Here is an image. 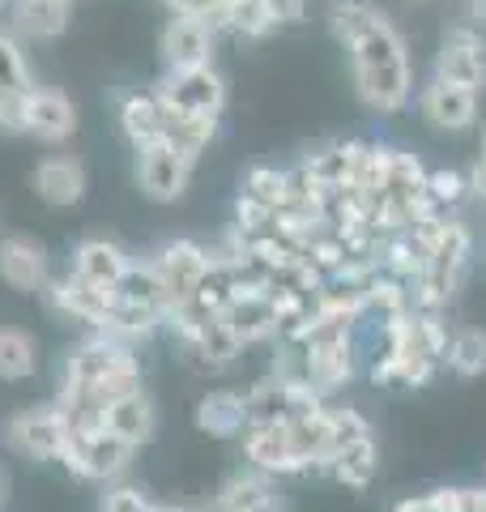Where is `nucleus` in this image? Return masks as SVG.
Listing matches in <instances>:
<instances>
[{"instance_id":"1","label":"nucleus","mask_w":486,"mask_h":512,"mask_svg":"<svg viewBox=\"0 0 486 512\" xmlns=\"http://www.w3.org/2000/svg\"><path fill=\"white\" fill-rule=\"evenodd\" d=\"M350 60H354V86H359V99L380 111V116H393L410 103L414 90V69H410V52H405L401 30L380 13L363 35H354L350 43Z\"/></svg>"},{"instance_id":"2","label":"nucleus","mask_w":486,"mask_h":512,"mask_svg":"<svg viewBox=\"0 0 486 512\" xmlns=\"http://www.w3.org/2000/svg\"><path fill=\"white\" fill-rule=\"evenodd\" d=\"M5 440L30 461H64L73 448V431L56 406H30L5 423Z\"/></svg>"},{"instance_id":"3","label":"nucleus","mask_w":486,"mask_h":512,"mask_svg":"<svg viewBox=\"0 0 486 512\" xmlns=\"http://www.w3.org/2000/svg\"><path fill=\"white\" fill-rule=\"evenodd\" d=\"M158 99L175 111H188V116L218 120L226 107V82L214 73V64H201V69H167V77L158 82Z\"/></svg>"},{"instance_id":"4","label":"nucleus","mask_w":486,"mask_h":512,"mask_svg":"<svg viewBox=\"0 0 486 512\" xmlns=\"http://www.w3.org/2000/svg\"><path fill=\"white\" fill-rule=\"evenodd\" d=\"M133 453H137L133 444H124L120 436H111L107 427H99V431H90V436H73V448H69V457H64V466L81 478H90V483H116V478L128 470Z\"/></svg>"},{"instance_id":"5","label":"nucleus","mask_w":486,"mask_h":512,"mask_svg":"<svg viewBox=\"0 0 486 512\" xmlns=\"http://www.w3.org/2000/svg\"><path fill=\"white\" fill-rule=\"evenodd\" d=\"M22 133L47 141V146H64V141L77 133L73 99L52 86H30L22 94Z\"/></svg>"},{"instance_id":"6","label":"nucleus","mask_w":486,"mask_h":512,"mask_svg":"<svg viewBox=\"0 0 486 512\" xmlns=\"http://www.w3.org/2000/svg\"><path fill=\"white\" fill-rule=\"evenodd\" d=\"M192 158H184L167 141H150V146L137 150V184L150 201H180L192 175Z\"/></svg>"},{"instance_id":"7","label":"nucleus","mask_w":486,"mask_h":512,"mask_svg":"<svg viewBox=\"0 0 486 512\" xmlns=\"http://www.w3.org/2000/svg\"><path fill=\"white\" fill-rule=\"evenodd\" d=\"M209 265H214V256H209L201 244H192V239H175V244H167L158 256H154V269L162 286H167V299L171 303H184L197 295V286L205 282ZM167 303V308H171Z\"/></svg>"},{"instance_id":"8","label":"nucleus","mask_w":486,"mask_h":512,"mask_svg":"<svg viewBox=\"0 0 486 512\" xmlns=\"http://www.w3.org/2000/svg\"><path fill=\"white\" fill-rule=\"evenodd\" d=\"M43 295H47V303H52L60 316L81 320V325H90L99 333L107 329V316H111V308H116V291H99V286L81 282L73 274L60 278V282H47Z\"/></svg>"},{"instance_id":"9","label":"nucleus","mask_w":486,"mask_h":512,"mask_svg":"<svg viewBox=\"0 0 486 512\" xmlns=\"http://www.w3.org/2000/svg\"><path fill=\"white\" fill-rule=\"evenodd\" d=\"M243 453H248L252 470H261V474H299L303 470L286 423H248V431H243Z\"/></svg>"},{"instance_id":"10","label":"nucleus","mask_w":486,"mask_h":512,"mask_svg":"<svg viewBox=\"0 0 486 512\" xmlns=\"http://www.w3.org/2000/svg\"><path fill=\"white\" fill-rule=\"evenodd\" d=\"M167 69H201L214 56V30L201 18H171L158 43Z\"/></svg>"},{"instance_id":"11","label":"nucleus","mask_w":486,"mask_h":512,"mask_svg":"<svg viewBox=\"0 0 486 512\" xmlns=\"http://www.w3.org/2000/svg\"><path fill=\"white\" fill-rule=\"evenodd\" d=\"M423 116L435 128H448V133H461L478 120V90L444 82V77H431V86L423 90Z\"/></svg>"},{"instance_id":"12","label":"nucleus","mask_w":486,"mask_h":512,"mask_svg":"<svg viewBox=\"0 0 486 512\" xmlns=\"http://www.w3.org/2000/svg\"><path fill=\"white\" fill-rule=\"evenodd\" d=\"M0 282H9L13 291H43L47 286V252L26 235H5L0 239Z\"/></svg>"},{"instance_id":"13","label":"nucleus","mask_w":486,"mask_h":512,"mask_svg":"<svg viewBox=\"0 0 486 512\" xmlns=\"http://www.w3.org/2000/svg\"><path fill=\"white\" fill-rule=\"evenodd\" d=\"M128 252L111 239H81L73 252V278L99 286V291H116L120 278L128 274Z\"/></svg>"},{"instance_id":"14","label":"nucleus","mask_w":486,"mask_h":512,"mask_svg":"<svg viewBox=\"0 0 486 512\" xmlns=\"http://www.w3.org/2000/svg\"><path fill=\"white\" fill-rule=\"evenodd\" d=\"M103 427L111 431V436H120L124 444L141 448L145 440L154 436V427H158V414H154L150 393H145L141 384H137V389H128V393H120L116 402L103 410Z\"/></svg>"},{"instance_id":"15","label":"nucleus","mask_w":486,"mask_h":512,"mask_svg":"<svg viewBox=\"0 0 486 512\" xmlns=\"http://www.w3.org/2000/svg\"><path fill=\"white\" fill-rule=\"evenodd\" d=\"M35 192L47 205H56V210L77 205L81 197H86V167H81L73 154L43 158V163L35 167Z\"/></svg>"},{"instance_id":"16","label":"nucleus","mask_w":486,"mask_h":512,"mask_svg":"<svg viewBox=\"0 0 486 512\" xmlns=\"http://www.w3.org/2000/svg\"><path fill=\"white\" fill-rule=\"evenodd\" d=\"M248 423H252L248 397L235 393V389H214L197 402V427L214 440H235L248 431Z\"/></svg>"},{"instance_id":"17","label":"nucleus","mask_w":486,"mask_h":512,"mask_svg":"<svg viewBox=\"0 0 486 512\" xmlns=\"http://www.w3.org/2000/svg\"><path fill=\"white\" fill-rule=\"evenodd\" d=\"M188 346V355L197 359L201 367H226L231 359H239V350H243V338L235 333V325L226 320L222 312L218 316H205L197 333L184 342Z\"/></svg>"},{"instance_id":"18","label":"nucleus","mask_w":486,"mask_h":512,"mask_svg":"<svg viewBox=\"0 0 486 512\" xmlns=\"http://www.w3.org/2000/svg\"><path fill=\"white\" fill-rule=\"evenodd\" d=\"M222 316L235 325L243 346H248V342H265V338L278 333V312H273V303H269V291H243V286H239V295L226 303Z\"/></svg>"},{"instance_id":"19","label":"nucleus","mask_w":486,"mask_h":512,"mask_svg":"<svg viewBox=\"0 0 486 512\" xmlns=\"http://www.w3.org/2000/svg\"><path fill=\"white\" fill-rule=\"evenodd\" d=\"M9 22L26 39H56L69 26V0H9Z\"/></svg>"},{"instance_id":"20","label":"nucleus","mask_w":486,"mask_h":512,"mask_svg":"<svg viewBox=\"0 0 486 512\" xmlns=\"http://www.w3.org/2000/svg\"><path fill=\"white\" fill-rule=\"evenodd\" d=\"M120 128L133 146H150L162 141V99L158 90H128L120 99Z\"/></svg>"},{"instance_id":"21","label":"nucleus","mask_w":486,"mask_h":512,"mask_svg":"<svg viewBox=\"0 0 486 512\" xmlns=\"http://www.w3.org/2000/svg\"><path fill=\"white\" fill-rule=\"evenodd\" d=\"M214 128H218V120L188 116V111H175V107L162 103V141L175 146L184 158H192V163H197V158L205 154V146L214 141Z\"/></svg>"},{"instance_id":"22","label":"nucleus","mask_w":486,"mask_h":512,"mask_svg":"<svg viewBox=\"0 0 486 512\" xmlns=\"http://www.w3.org/2000/svg\"><path fill=\"white\" fill-rule=\"evenodd\" d=\"M359 158H363V146L350 141V146H329V150H316L312 158H303V171L320 188H346L359 175Z\"/></svg>"},{"instance_id":"23","label":"nucleus","mask_w":486,"mask_h":512,"mask_svg":"<svg viewBox=\"0 0 486 512\" xmlns=\"http://www.w3.org/2000/svg\"><path fill=\"white\" fill-rule=\"evenodd\" d=\"M324 470H329L337 483L363 491L371 478H376V470H380V448H376V440H371V436L359 440V444H346L342 453H333L329 461H324Z\"/></svg>"},{"instance_id":"24","label":"nucleus","mask_w":486,"mask_h":512,"mask_svg":"<svg viewBox=\"0 0 486 512\" xmlns=\"http://www.w3.org/2000/svg\"><path fill=\"white\" fill-rule=\"evenodd\" d=\"M380 269H388V274L401 278V282H418V278L431 274V256L414 235H393L380 248Z\"/></svg>"},{"instance_id":"25","label":"nucleus","mask_w":486,"mask_h":512,"mask_svg":"<svg viewBox=\"0 0 486 512\" xmlns=\"http://www.w3.org/2000/svg\"><path fill=\"white\" fill-rule=\"evenodd\" d=\"M116 295L124 299V303H141V308H150V312H167V286H162V278H158V269H154V261H145V265H128V274L120 278V286H116Z\"/></svg>"},{"instance_id":"26","label":"nucleus","mask_w":486,"mask_h":512,"mask_svg":"<svg viewBox=\"0 0 486 512\" xmlns=\"http://www.w3.org/2000/svg\"><path fill=\"white\" fill-rule=\"evenodd\" d=\"M435 77L469 86V90H482L486 86V52H469V47L444 43L440 56H435Z\"/></svg>"},{"instance_id":"27","label":"nucleus","mask_w":486,"mask_h":512,"mask_svg":"<svg viewBox=\"0 0 486 512\" xmlns=\"http://www.w3.org/2000/svg\"><path fill=\"white\" fill-rule=\"evenodd\" d=\"M39 367V346L26 329H0V380H26Z\"/></svg>"},{"instance_id":"28","label":"nucleus","mask_w":486,"mask_h":512,"mask_svg":"<svg viewBox=\"0 0 486 512\" xmlns=\"http://www.w3.org/2000/svg\"><path fill=\"white\" fill-rule=\"evenodd\" d=\"M384 197L393 201H405L414 210V201L427 197V167L418 163V154H405V150H393V171H388V188Z\"/></svg>"},{"instance_id":"29","label":"nucleus","mask_w":486,"mask_h":512,"mask_svg":"<svg viewBox=\"0 0 486 512\" xmlns=\"http://www.w3.org/2000/svg\"><path fill=\"white\" fill-rule=\"evenodd\" d=\"M265 500H273V487H269V474H261V470H239V474L226 478L222 491H218V504H231L239 512L261 508Z\"/></svg>"},{"instance_id":"30","label":"nucleus","mask_w":486,"mask_h":512,"mask_svg":"<svg viewBox=\"0 0 486 512\" xmlns=\"http://www.w3.org/2000/svg\"><path fill=\"white\" fill-rule=\"evenodd\" d=\"M448 367L457 376H482L486 372V329H461L448 342Z\"/></svg>"},{"instance_id":"31","label":"nucleus","mask_w":486,"mask_h":512,"mask_svg":"<svg viewBox=\"0 0 486 512\" xmlns=\"http://www.w3.org/2000/svg\"><path fill=\"white\" fill-rule=\"evenodd\" d=\"M376 18H380V9L371 5V0H337L329 9V26H333L337 43H350L354 35H363Z\"/></svg>"},{"instance_id":"32","label":"nucleus","mask_w":486,"mask_h":512,"mask_svg":"<svg viewBox=\"0 0 486 512\" xmlns=\"http://www.w3.org/2000/svg\"><path fill=\"white\" fill-rule=\"evenodd\" d=\"M273 26L278 22L265 9V0H235V5H226V30H235L243 39H265Z\"/></svg>"},{"instance_id":"33","label":"nucleus","mask_w":486,"mask_h":512,"mask_svg":"<svg viewBox=\"0 0 486 512\" xmlns=\"http://www.w3.org/2000/svg\"><path fill=\"white\" fill-rule=\"evenodd\" d=\"M30 86H35V77H30V64H26V52H22V43L5 35L0 30V90H9V94H26Z\"/></svg>"},{"instance_id":"34","label":"nucleus","mask_w":486,"mask_h":512,"mask_svg":"<svg viewBox=\"0 0 486 512\" xmlns=\"http://www.w3.org/2000/svg\"><path fill=\"white\" fill-rule=\"evenodd\" d=\"M243 197L265 205V210H282L286 201V171H273V167H256L248 171V180H243Z\"/></svg>"},{"instance_id":"35","label":"nucleus","mask_w":486,"mask_h":512,"mask_svg":"<svg viewBox=\"0 0 486 512\" xmlns=\"http://www.w3.org/2000/svg\"><path fill=\"white\" fill-rule=\"evenodd\" d=\"M371 436V423L363 419L359 410H329V457L333 453H342L346 444H359Z\"/></svg>"},{"instance_id":"36","label":"nucleus","mask_w":486,"mask_h":512,"mask_svg":"<svg viewBox=\"0 0 486 512\" xmlns=\"http://www.w3.org/2000/svg\"><path fill=\"white\" fill-rule=\"evenodd\" d=\"M469 192V180L465 175H457V171H427V197L435 201V205H457L461 197Z\"/></svg>"},{"instance_id":"37","label":"nucleus","mask_w":486,"mask_h":512,"mask_svg":"<svg viewBox=\"0 0 486 512\" xmlns=\"http://www.w3.org/2000/svg\"><path fill=\"white\" fill-rule=\"evenodd\" d=\"M150 495L141 487H107V495L99 500V512H150Z\"/></svg>"},{"instance_id":"38","label":"nucleus","mask_w":486,"mask_h":512,"mask_svg":"<svg viewBox=\"0 0 486 512\" xmlns=\"http://www.w3.org/2000/svg\"><path fill=\"white\" fill-rule=\"evenodd\" d=\"M444 43H452V47H469V52H486V35L478 26H465V22H457V26H448V35H444Z\"/></svg>"},{"instance_id":"39","label":"nucleus","mask_w":486,"mask_h":512,"mask_svg":"<svg viewBox=\"0 0 486 512\" xmlns=\"http://www.w3.org/2000/svg\"><path fill=\"white\" fill-rule=\"evenodd\" d=\"M167 9L175 13V18H209V13L222 9V0H167Z\"/></svg>"},{"instance_id":"40","label":"nucleus","mask_w":486,"mask_h":512,"mask_svg":"<svg viewBox=\"0 0 486 512\" xmlns=\"http://www.w3.org/2000/svg\"><path fill=\"white\" fill-rule=\"evenodd\" d=\"M0 128L5 133H22V94L0 90Z\"/></svg>"},{"instance_id":"41","label":"nucleus","mask_w":486,"mask_h":512,"mask_svg":"<svg viewBox=\"0 0 486 512\" xmlns=\"http://www.w3.org/2000/svg\"><path fill=\"white\" fill-rule=\"evenodd\" d=\"M265 9L273 13V22H303V0H265Z\"/></svg>"},{"instance_id":"42","label":"nucleus","mask_w":486,"mask_h":512,"mask_svg":"<svg viewBox=\"0 0 486 512\" xmlns=\"http://www.w3.org/2000/svg\"><path fill=\"white\" fill-rule=\"evenodd\" d=\"M469 192H474V197H482V201H486V158H478V163H474V171H469Z\"/></svg>"},{"instance_id":"43","label":"nucleus","mask_w":486,"mask_h":512,"mask_svg":"<svg viewBox=\"0 0 486 512\" xmlns=\"http://www.w3.org/2000/svg\"><path fill=\"white\" fill-rule=\"evenodd\" d=\"M469 5V13H474V18H486V0H465Z\"/></svg>"},{"instance_id":"44","label":"nucleus","mask_w":486,"mask_h":512,"mask_svg":"<svg viewBox=\"0 0 486 512\" xmlns=\"http://www.w3.org/2000/svg\"><path fill=\"white\" fill-rule=\"evenodd\" d=\"M252 512H282V504H278V495H273V500H265L261 508H252Z\"/></svg>"},{"instance_id":"45","label":"nucleus","mask_w":486,"mask_h":512,"mask_svg":"<svg viewBox=\"0 0 486 512\" xmlns=\"http://www.w3.org/2000/svg\"><path fill=\"white\" fill-rule=\"evenodd\" d=\"M150 512H192V508H180V504H158V508H150Z\"/></svg>"},{"instance_id":"46","label":"nucleus","mask_w":486,"mask_h":512,"mask_svg":"<svg viewBox=\"0 0 486 512\" xmlns=\"http://www.w3.org/2000/svg\"><path fill=\"white\" fill-rule=\"evenodd\" d=\"M205 512H239V508H231V504H218V500H214V508H205Z\"/></svg>"},{"instance_id":"47","label":"nucleus","mask_w":486,"mask_h":512,"mask_svg":"<svg viewBox=\"0 0 486 512\" xmlns=\"http://www.w3.org/2000/svg\"><path fill=\"white\" fill-rule=\"evenodd\" d=\"M0 500H5V478H0Z\"/></svg>"},{"instance_id":"48","label":"nucleus","mask_w":486,"mask_h":512,"mask_svg":"<svg viewBox=\"0 0 486 512\" xmlns=\"http://www.w3.org/2000/svg\"><path fill=\"white\" fill-rule=\"evenodd\" d=\"M5 9H9V0H0V13H5Z\"/></svg>"},{"instance_id":"49","label":"nucleus","mask_w":486,"mask_h":512,"mask_svg":"<svg viewBox=\"0 0 486 512\" xmlns=\"http://www.w3.org/2000/svg\"><path fill=\"white\" fill-rule=\"evenodd\" d=\"M482 158H486V133H482Z\"/></svg>"},{"instance_id":"50","label":"nucleus","mask_w":486,"mask_h":512,"mask_svg":"<svg viewBox=\"0 0 486 512\" xmlns=\"http://www.w3.org/2000/svg\"><path fill=\"white\" fill-rule=\"evenodd\" d=\"M226 5H235V0H222V9H226Z\"/></svg>"}]
</instances>
